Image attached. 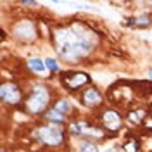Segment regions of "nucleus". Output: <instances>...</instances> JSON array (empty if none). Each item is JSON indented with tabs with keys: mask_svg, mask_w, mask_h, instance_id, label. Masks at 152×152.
Listing matches in <instances>:
<instances>
[{
	"mask_svg": "<svg viewBox=\"0 0 152 152\" xmlns=\"http://www.w3.org/2000/svg\"><path fill=\"white\" fill-rule=\"evenodd\" d=\"M47 100H48L47 88L43 85H37L33 88V92L29 94L28 100H26V105H28V109L31 113H38V111H42V109L45 107Z\"/></svg>",
	"mask_w": 152,
	"mask_h": 152,
	"instance_id": "nucleus-1",
	"label": "nucleus"
},
{
	"mask_svg": "<svg viewBox=\"0 0 152 152\" xmlns=\"http://www.w3.org/2000/svg\"><path fill=\"white\" fill-rule=\"evenodd\" d=\"M38 138L47 145H57V143L62 140V132L59 126L54 124H48V126H42L38 130Z\"/></svg>",
	"mask_w": 152,
	"mask_h": 152,
	"instance_id": "nucleus-2",
	"label": "nucleus"
},
{
	"mask_svg": "<svg viewBox=\"0 0 152 152\" xmlns=\"http://www.w3.org/2000/svg\"><path fill=\"white\" fill-rule=\"evenodd\" d=\"M62 81L66 83V86L69 90H76L81 85H85L90 81L88 75L85 73H62Z\"/></svg>",
	"mask_w": 152,
	"mask_h": 152,
	"instance_id": "nucleus-3",
	"label": "nucleus"
},
{
	"mask_svg": "<svg viewBox=\"0 0 152 152\" xmlns=\"http://www.w3.org/2000/svg\"><path fill=\"white\" fill-rule=\"evenodd\" d=\"M0 97L4 102H9V104H16L19 99H21V90L18 88V85L14 83H4L0 88Z\"/></svg>",
	"mask_w": 152,
	"mask_h": 152,
	"instance_id": "nucleus-4",
	"label": "nucleus"
},
{
	"mask_svg": "<svg viewBox=\"0 0 152 152\" xmlns=\"http://www.w3.org/2000/svg\"><path fill=\"white\" fill-rule=\"evenodd\" d=\"M104 123L109 130H118L119 124H121V119H119L118 113H114V111H105L104 113Z\"/></svg>",
	"mask_w": 152,
	"mask_h": 152,
	"instance_id": "nucleus-5",
	"label": "nucleus"
},
{
	"mask_svg": "<svg viewBox=\"0 0 152 152\" xmlns=\"http://www.w3.org/2000/svg\"><path fill=\"white\" fill-rule=\"evenodd\" d=\"M81 102L85 105H95V104H99L100 102V94L95 90V88H90V90H86L85 94L81 95Z\"/></svg>",
	"mask_w": 152,
	"mask_h": 152,
	"instance_id": "nucleus-6",
	"label": "nucleus"
},
{
	"mask_svg": "<svg viewBox=\"0 0 152 152\" xmlns=\"http://www.w3.org/2000/svg\"><path fill=\"white\" fill-rule=\"evenodd\" d=\"M28 67L35 73H43L45 71V62H42L40 59H31L28 62Z\"/></svg>",
	"mask_w": 152,
	"mask_h": 152,
	"instance_id": "nucleus-7",
	"label": "nucleus"
},
{
	"mask_svg": "<svg viewBox=\"0 0 152 152\" xmlns=\"http://www.w3.org/2000/svg\"><path fill=\"white\" fill-rule=\"evenodd\" d=\"M56 111H59L61 114H64V113H69V109H71V104L67 102L66 99H62V100H59L56 104V107H54Z\"/></svg>",
	"mask_w": 152,
	"mask_h": 152,
	"instance_id": "nucleus-8",
	"label": "nucleus"
},
{
	"mask_svg": "<svg viewBox=\"0 0 152 152\" xmlns=\"http://www.w3.org/2000/svg\"><path fill=\"white\" fill-rule=\"evenodd\" d=\"M47 118L52 119L54 123H62V119H64V116L59 113V111H56V109H50V111L47 113Z\"/></svg>",
	"mask_w": 152,
	"mask_h": 152,
	"instance_id": "nucleus-9",
	"label": "nucleus"
},
{
	"mask_svg": "<svg viewBox=\"0 0 152 152\" xmlns=\"http://www.w3.org/2000/svg\"><path fill=\"white\" fill-rule=\"evenodd\" d=\"M80 152H99L97 145L95 143H90V142H83L81 147H80Z\"/></svg>",
	"mask_w": 152,
	"mask_h": 152,
	"instance_id": "nucleus-10",
	"label": "nucleus"
},
{
	"mask_svg": "<svg viewBox=\"0 0 152 152\" xmlns=\"http://www.w3.org/2000/svg\"><path fill=\"white\" fill-rule=\"evenodd\" d=\"M45 66H47V69L54 71V73H56V71H59V66H57V62L54 61V59H50V57H48V59H45Z\"/></svg>",
	"mask_w": 152,
	"mask_h": 152,
	"instance_id": "nucleus-11",
	"label": "nucleus"
},
{
	"mask_svg": "<svg viewBox=\"0 0 152 152\" xmlns=\"http://www.w3.org/2000/svg\"><path fill=\"white\" fill-rule=\"evenodd\" d=\"M23 4H24V5H31V7L37 5V2H23Z\"/></svg>",
	"mask_w": 152,
	"mask_h": 152,
	"instance_id": "nucleus-12",
	"label": "nucleus"
},
{
	"mask_svg": "<svg viewBox=\"0 0 152 152\" xmlns=\"http://www.w3.org/2000/svg\"><path fill=\"white\" fill-rule=\"evenodd\" d=\"M149 78H152V69H149Z\"/></svg>",
	"mask_w": 152,
	"mask_h": 152,
	"instance_id": "nucleus-13",
	"label": "nucleus"
}]
</instances>
